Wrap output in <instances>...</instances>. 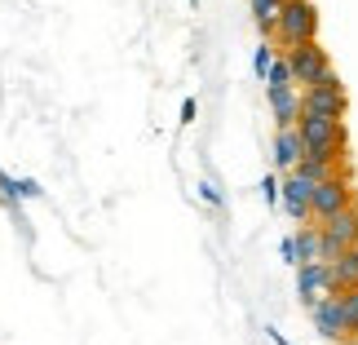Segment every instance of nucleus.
Returning <instances> with one entry per match:
<instances>
[{"label": "nucleus", "instance_id": "nucleus-1", "mask_svg": "<svg viewBox=\"0 0 358 345\" xmlns=\"http://www.w3.org/2000/svg\"><path fill=\"white\" fill-rule=\"evenodd\" d=\"M274 40H279V49H296L306 40H319V9H314V0H283Z\"/></svg>", "mask_w": 358, "mask_h": 345}, {"label": "nucleus", "instance_id": "nucleus-2", "mask_svg": "<svg viewBox=\"0 0 358 345\" xmlns=\"http://www.w3.org/2000/svg\"><path fill=\"white\" fill-rule=\"evenodd\" d=\"M350 204H358L354 195V186H350V177L345 173H327L323 182H314V222H327V217H336V213H345Z\"/></svg>", "mask_w": 358, "mask_h": 345}, {"label": "nucleus", "instance_id": "nucleus-3", "mask_svg": "<svg viewBox=\"0 0 358 345\" xmlns=\"http://www.w3.org/2000/svg\"><path fill=\"white\" fill-rule=\"evenodd\" d=\"M319 234H323V261H336L345 248H358V204L319 222Z\"/></svg>", "mask_w": 358, "mask_h": 345}, {"label": "nucleus", "instance_id": "nucleus-4", "mask_svg": "<svg viewBox=\"0 0 358 345\" xmlns=\"http://www.w3.org/2000/svg\"><path fill=\"white\" fill-rule=\"evenodd\" d=\"M283 53H287V62H292V76H296V85H301V89L319 85V80L332 71V58H327V49L319 45V40H306V45L283 49Z\"/></svg>", "mask_w": 358, "mask_h": 345}, {"label": "nucleus", "instance_id": "nucleus-5", "mask_svg": "<svg viewBox=\"0 0 358 345\" xmlns=\"http://www.w3.org/2000/svg\"><path fill=\"white\" fill-rule=\"evenodd\" d=\"M310 319H314V332H319L323 341H345L350 337V319H345V301H341V293H323L310 306Z\"/></svg>", "mask_w": 358, "mask_h": 345}, {"label": "nucleus", "instance_id": "nucleus-6", "mask_svg": "<svg viewBox=\"0 0 358 345\" xmlns=\"http://www.w3.org/2000/svg\"><path fill=\"white\" fill-rule=\"evenodd\" d=\"M345 85H341V76H336V66L327 71L319 85H310L306 89V111H319V115H332V120H345Z\"/></svg>", "mask_w": 358, "mask_h": 345}, {"label": "nucleus", "instance_id": "nucleus-7", "mask_svg": "<svg viewBox=\"0 0 358 345\" xmlns=\"http://www.w3.org/2000/svg\"><path fill=\"white\" fill-rule=\"evenodd\" d=\"M270 111H274V129H296L301 111H306V93L296 85H266Z\"/></svg>", "mask_w": 358, "mask_h": 345}, {"label": "nucleus", "instance_id": "nucleus-8", "mask_svg": "<svg viewBox=\"0 0 358 345\" xmlns=\"http://www.w3.org/2000/svg\"><path fill=\"white\" fill-rule=\"evenodd\" d=\"M283 213L292 217V222H314V182L306 173L283 177Z\"/></svg>", "mask_w": 358, "mask_h": 345}, {"label": "nucleus", "instance_id": "nucleus-9", "mask_svg": "<svg viewBox=\"0 0 358 345\" xmlns=\"http://www.w3.org/2000/svg\"><path fill=\"white\" fill-rule=\"evenodd\" d=\"M327 274H332L327 261H301V266H296V297H301L306 310L327 293Z\"/></svg>", "mask_w": 358, "mask_h": 345}, {"label": "nucleus", "instance_id": "nucleus-10", "mask_svg": "<svg viewBox=\"0 0 358 345\" xmlns=\"http://www.w3.org/2000/svg\"><path fill=\"white\" fill-rule=\"evenodd\" d=\"M301 155H306V137H301V129H274V169L292 173Z\"/></svg>", "mask_w": 358, "mask_h": 345}, {"label": "nucleus", "instance_id": "nucleus-11", "mask_svg": "<svg viewBox=\"0 0 358 345\" xmlns=\"http://www.w3.org/2000/svg\"><path fill=\"white\" fill-rule=\"evenodd\" d=\"M332 274H327V293H345V288L358 283V248H345L336 261H327Z\"/></svg>", "mask_w": 358, "mask_h": 345}, {"label": "nucleus", "instance_id": "nucleus-12", "mask_svg": "<svg viewBox=\"0 0 358 345\" xmlns=\"http://www.w3.org/2000/svg\"><path fill=\"white\" fill-rule=\"evenodd\" d=\"M40 195H45L40 182H31V177H9L5 169H0V204L18 209V199H40Z\"/></svg>", "mask_w": 358, "mask_h": 345}, {"label": "nucleus", "instance_id": "nucleus-13", "mask_svg": "<svg viewBox=\"0 0 358 345\" xmlns=\"http://www.w3.org/2000/svg\"><path fill=\"white\" fill-rule=\"evenodd\" d=\"M279 13H283V0H252V18L266 40H274V31H279Z\"/></svg>", "mask_w": 358, "mask_h": 345}, {"label": "nucleus", "instance_id": "nucleus-14", "mask_svg": "<svg viewBox=\"0 0 358 345\" xmlns=\"http://www.w3.org/2000/svg\"><path fill=\"white\" fill-rule=\"evenodd\" d=\"M274 58H279V49H274L270 40H261L257 53H252V71H257L261 80H266V76H270V66H274Z\"/></svg>", "mask_w": 358, "mask_h": 345}, {"label": "nucleus", "instance_id": "nucleus-15", "mask_svg": "<svg viewBox=\"0 0 358 345\" xmlns=\"http://www.w3.org/2000/svg\"><path fill=\"white\" fill-rule=\"evenodd\" d=\"M257 190H261V199H266V204H283V182H279V177H270V173H266Z\"/></svg>", "mask_w": 358, "mask_h": 345}, {"label": "nucleus", "instance_id": "nucleus-16", "mask_svg": "<svg viewBox=\"0 0 358 345\" xmlns=\"http://www.w3.org/2000/svg\"><path fill=\"white\" fill-rule=\"evenodd\" d=\"M195 190H199V199H203V204H208V209H222V204H226V195H222V190H217L213 182H199Z\"/></svg>", "mask_w": 358, "mask_h": 345}, {"label": "nucleus", "instance_id": "nucleus-17", "mask_svg": "<svg viewBox=\"0 0 358 345\" xmlns=\"http://www.w3.org/2000/svg\"><path fill=\"white\" fill-rule=\"evenodd\" d=\"M279 257L287 261V266H296V239H292V234H283V239H279Z\"/></svg>", "mask_w": 358, "mask_h": 345}, {"label": "nucleus", "instance_id": "nucleus-18", "mask_svg": "<svg viewBox=\"0 0 358 345\" xmlns=\"http://www.w3.org/2000/svg\"><path fill=\"white\" fill-rule=\"evenodd\" d=\"M195 115H199V106H195V98H186V102H182V124H195Z\"/></svg>", "mask_w": 358, "mask_h": 345}, {"label": "nucleus", "instance_id": "nucleus-19", "mask_svg": "<svg viewBox=\"0 0 358 345\" xmlns=\"http://www.w3.org/2000/svg\"><path fill=\"white\" fill-rule=\"evenodd\" d=\"M266 337H270V341H274V345H292V341H287V337H283V332H279V328H266Z\"/></svg>", "mask_w": 358, "mask_h": 345}, {"label": "nucleus", "instance_id": "nucleus-20", "mask_svg": "<svg viewBox=\"0 0 358 345\" xmlns=\"http://www.w3.org/2000/svg\"><path fill=\"white\" fill-rule=\"evenodd\" d=\"M341 345H358V337H345V341H341Z\"/></svg>", "mask_w": 358, "mask_h": 345}, {"label": "nucleus", "instance_id": "nucleus-21", "mask_svg": "<svg viewBox=\"0 0 358 345\" xmlns=\"http://www.w3.org/2000/svg\"><path fill=\"white\" fill-rule=\"evenodd\" d=\"M350 337H358V323H354V328H350Z\"/></svg>", "mask_w": 358, "mask_h": 345}]
</instances>
